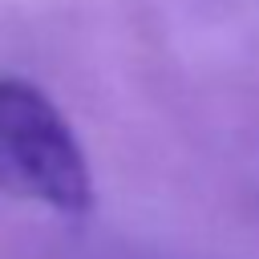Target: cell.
Returning a JSON list of instances; mask_svg holds the SVG:
<instances>
[{
  "label": "cell",
  "instance_id": "1",
  "mask_svg": "<svg viewBox=\"0 0 259 259\" xmlns=\"http://www.w3.org/2000/svg\"><path fill=\"white\" fill-rule=\"evenodd\" d=\"M0 190L61 214L93 206V174L77 134L36 85L16 77H0Z\"/></svg>",
  "mask_w": 259,
  "mask_h": 259
}]
</instances>
